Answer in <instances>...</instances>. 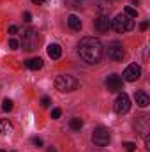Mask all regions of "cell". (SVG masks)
Wrapping results in <instances>:
<instances>
[{
    "mask_svg": "<svg viewBox=\"0 0 150 152\" xmlns=\"http://www.w3.org/2000/svg\"><path fill=\"white\" fill-rule=\"evenodd\" d=\"M78 53L83 58V62L99 64L103 55H104V48H103V42L97 37H83L78 44Z\"/></svg>",
    "mask_w": 150,
    "mask_h": 152,
    "instance_id": "obj_1",
    "label": "cell"
},
{
    "mask_svg": "<svg viewBox=\"0 0 150 152\" xmlns=\"http://www.w3.org/2000/svg\"><path fill=\"white\" fill-rule=\"evenodd\" d=\"M78 87H79V81L76 80L74 76L58 75L55 78V88L58 92H74Z\"/></svg>",
    "mask_w": 150,
    "mask_h": 152,
    "instance_id": "obj_2",
    "label": "cell"
},
{
    "mask_svg": "<svg viewBox=\"0 0 150 152\" xmlns=\"http://www.w3.org/2000/svg\"><path fill=\"white\" fill-rule=\"evenodd\" d=\"M111 28L118 34H125V32L134 28V20L125 16V14H117L111 20Z\"/></svg>",
    "mask_w": 150,
    "mask_h": 152,
    "instance_id": "obj_3",
    "label": "cell"
},
{
    "mask_svg": "<svg viewBox=\"0 0 150 152\" xmlns=\"http://www.w3.org/2000/svg\"><path fill=\"white\" fill-rule=\"evenodd\" d=\"M37 44H39V32L36 28L23 30V34H21V46H23V50L34 51V50H37Z\"/></svg>",
    "mask_w": 150,
    "mask_h": 152,
    "instance_id": "obj_4",
    "label": "cell"
},
{
    "mask_svg": "<svg viewBox=\"0 0 150 152\" xmlns=\"http://www.w3.org/2000/svg\"><path fill=\"white\" fill-rule=\"evenodd\" d=\"M106 55H108V58H111L115 62H120V60L125 57L124 44H122L120 41H111V42H108V46H106Z\"/></svg>",
    "mask_w": 150,
    "mask_h": 152,
    "instance_id": "obj_5",
    "label": "cell"
},
{
    "mask_svg": "<svg viewBox=\"0 0 150 152\" xmlns=\"http://www.w3.org/2000/svg\"><path fill=\"white\" fill-rule=\"evenodd\" d=\"M113 110H115V113H118V115L127 113L131 110V99H129V96L124 94V92H120L117 96L115 103H113Z\"/></svg>",
    "mask_w": 150,
    "mask_h": 152,
    "instance_id": "obj_6",
    "label": "cell"
},
{
    "mask_svg": "<svg viewBox=\"0 0 150 152\" xmlns=\"http://www.w3.org/2000/svg\"><path fill=\"white\" fill-rule=\"evenodd\" d=\"M92 142L97 145V147H106L110 143V131L103 126L95 127L94 133H92Z\"/></svg>",
    "mask_w": 150,
    "mask_h": 152,
    "instance_id": "obj_7",
    "label": "cell"
},
{
    "mask_svg": "<svg viewBox=\"0 0 150 152\" xmlns=\"http://www.w3.org/2000/svg\"><path fill=\"white\" fill-rule=\"evenodd\" d=\"M122 76H124L125 81H136V80L141 76V67H140L138 64H131V66H127V67L124 69Z\"/></svg>",
    "mask_w": 150,
    "mask_h": 152,
    "instance_id": "obj_8",
    "label": "cell"
},
{
    "mask_svg": "<svg viewBox=\"0 0 150 152\" xmlns=\"http://www.w3.org/2000/svg\"><path fill=\"white\" fill-rule=\"evenodd\" d=\"M124 87V80L118 75H110L106 78V88L108 92H120Z\"/></svg>",
    "mask_w": 150,
    "mask_h": 152,
    "instance_id": "obj_9",
    "label": "cell"
},
{
    "mask_svg": "<svg viewBox=\"0 0 150 152\" xmlns=\"http://www.w3.org/2000/svg\"><path fill=\"white\" fill-rule=\"evenodd\" d=\"M94 27H95V30H99V32H108V30L111 28V21H110V18H108L106 14H101V16L94 21Z\"/></svg>",
    "mask_w": 150,
    "mask_h": 152,
    "instance_id": "obj_10",
    "label": "cell"
},
{
    "mask_svg": "<svg viewBox=\"0 0 150 152\" xmlns=\"http://www.w3.org/2000/svg\"><path fill=\"white\" fill-rule=\"evenodd\" d=\"M134 101H136V104L140 108H147L150 104V97L147 96V92H143V90H136L134 92Z\"/></svg>",
    "mask_w": 150,
    "mask_h": 152,
    "instance_id": "obj_11",
    "label": "cell"
},
{
    "mask_svg": "<svg viewBox=\"0 0 150 152\" xmlns=\"http://www.w3.org/2000/svg\"><path fill=\"white\" fill-rule=\"evenodd\" d=\"M48 55H50V58L58 60V58L62 57V46H60V44H57V42L50 44V46H48Z\"/></svg>",
    "mask_w": 150,
    "mask_h": 152,
    "instance_id": "obj_12",
    "label": "cell"
},
{
    "mask_svg": "<svg viewBox=\"0 0 150 152\" xmlns=\"http://www.w3.org/2000/svg\"><path fill=\"white\" fill-rule=\"evenodd\" d=\"M67 25H69V28H71V30H74V32H79V30H81V27H83L81 20H79L76 14H71V16L67 18Z\"/></svg>",
    "mask_w": 150,
    "mask_h": 152,
    "instance_id": "obj_13",
    "label": "cell"
},
{
    "mask_svg": "<svg viewBox=\"0 0 150 152\" xmlns=\"http://www.w3.org/2000/svg\"><path fill=\"white\" fill-rule=\"evenodd\" d=\"M25 66L28 67V69H32V71H37V69H42V58H28L27 62H25Z\"/></svg>",
    "mask_w": 150,
    "mask_h": 152,
    "instance_id": "obj_14",
    "label": "cell"
},
{
    "mask_svg": "<svg viewBox=\"0 0 150 152\" xmlns=\"http://www.w3.org/2000/svg\"><path fill=\"white\" fill-rule=\"evenodd\" d=\"M12 131V124L7 118H0V134H7Z\"/></svg>",
    "mask_w": 150,
    "mask_h": 152,
    "instance_id": "obj_15",
    "label": "cell"
},
{
    "mask_svg": "<svg viewBox=\"0 0 150 152\" xmlns=\"http://www.w3.org/2000/svg\"><path fill=\"white\" fill-rule=\"evenodd\" d=\"M64 2H66V5H67V7L81 9V7H85V2H87V0H64Z\"/></svg>",
    "mask_w": 150,
    "mask_h": 152,
    "instance_id": "obj_16",
    "label": "cell"
},
{
    "mask_svg": "<svg viewBox=\"0 0 150 152\" xmlns=\"http://www.w3.org/2000/svg\"><path fill=\"white\" fill-rule=\"evenodd\" d=\"M69 126H71V129H73V131H79V129L83 127V120H81V118H71Z\"/></svg>",
    "mask_w": 150,
    "mask_h": 152,
    "instance_id": "obj_17",
    "label": "cell"
},
{
    "mask_svg": "<svg viewBox=\"0 0 150 152\" xmlns=\"http://www.w3.org/2000/svg\"><path fill=\"white\" fill-rule=\"evenodd\" d=\"M147 118H149V117H140V122H141V124H140V126L136 124V127H138V129L141 131L140 134H143V136L147 134Z\"/></svg>",
    "mask_w": 150,
    "mask_h": 152,
    "instance_id": "obj_18",
    "label": "cell"
},
{
    "mask_svg": "<svg viewBox=\"0 0 150 152\" xmlns=\"http://www.w3.org/2000/svg\"><path fill=\"white\" fill-rule=\"evenodd\" d=\"M124 14H125V16H129V18H136V16H138V11H136L134 7L127 5V7L124 9Z\"/></svg>",
    "mask_w": 150,
    "mask_h": 152,
    "instance_id": "obj_19",
    "label": "cell"
},
{
    "mask_svg": "<svg viewBox=\"0 0 150 152\" xmlns=\"http://www.w3.org/2000/svg\"><path fill=\"white\" fill-rule=\"evenodd\" d=\"M2 110L4 112H11L12 110V101L11 99H4L2 101Z\"/></svg>",
    "mask_w": 150,
    "mask_h": 152,
    "instance_id": "obj_20",
    "label": "cell"
},
{
    "mask_svg": "<svg viewBox=\"0 0 150 152\" xmlns=\"http://www.w3.org/2000/svg\"><path fill=\"white\" fill-rule=\"evenodd\" d=\"M124 147H125V151L127 152H134L136 151V143H133V142H125Z\"/></svg>",
    "mask_w": 150,
    "mask_h": 152,
    "instance_id": "obj_21",
    "label": "cell"
},
{
    "mask_svg": "<svg viewBox=\"0 0 150 152\" xmlns=\"http://www.w3.org/2000/svg\"><path fill=\"white\" fill-rule=\"evenodd\" d=\"M9 48H11V50H18V48H20V42H18L16 39H9Z\"/></svg>",
    "mask_w": 150,
    "mask_h": 152,
    "instance_id": "obj_22",
    "label": "cell"
},
{
    "mask_svg": "<svg viewBox=\"0 0 150 152\" xmlns=\"http://www.w3.org/2000/svg\"><path fill=\"white\" fill-rule=\"evenodd\" d=\"M50 104H51V99L50 97H42L41 99V106L42 108H50Z\"/></svg>",
    "mask_w": 150,
    "mask_h": 152,
    "instance_id": "obj_23",
    "label": "cell"
},
{
    "mask_svg": "<svg viewBox=\"0 0 150 152\" xmlns=\"http://www.w3.org/2000/svg\"><path fill=\"white\" fill-rule=\"evenodd\" d=\"M32 145H36V147H42V140L37 138V136H34V138H32Z\"/></svg>",
    "mask_w": 150,
    "mask_h": 152,
    "instance_id": "obj_24",
    "label": "cell"
},
{
    "mask_svg": "<svg viewBox=\"0 0 150 152\" xmlns=\"http://www.w3.org/2000/svg\"><path fill=\"white\" fill-rule=\"evenodd\" d=\"M60 115H62V110H60V108H55V110L51 112V118H58Z\"/></svg>",
    "mask_w": 150,
    "mask_h": 152,
    "instance_id": "obj_25",
    "label": "cell"
},
{
    "mask_svg": "<svg viewBox=\"0 0 150 152\" xmlns=\"http://www.w3.org/2000/svg\"><path fill=\"white\" fill-rule=\"evenodd\" d=\"M23 21L30 23V21H32V14H30V12H23Z\"/></svg>",
    "mask_w": 150,
    "mask_h": 152,
    "instance_id": "obj_26",
    "label": "cell"
},
{
    "mask_svg": "<svg viewBox=\"0 0 150 152\" xmlns=\"http://www.w3.org/2000/svg\"><path fill=\"white\" fill-rule=\"evenodd\" d=\"M16 32H18V27H16V25H11V27H9V34H11V36H14Z\"/></svg>",
    "mask_w": 150,
    "mask_h": 152,
    "instance_id": "obj_27",
    "label": "cell"
},
{
    "mask_svg": "<svg viewBox=\"0 0 150 152\" xmlns=\"http://www.w3.org/2000/svg\"><path fill=\"white\" fill-rule=\"evenodd\" d=\"M149 28V21H141L140 23V30H147Z\"/></svg>",
    "mask_w": 150,
    "mask_h": 152,
    "instance_id": "obj_28",
    "label": "cell"
},
{
    "mask_svg": "<svg viewBox=\"0 0 150 152\" xmlns=\"http://www.w3.org/2000/svg\"><path fill=\"white\" fill-rule=\"evenodd\" d=\"M145 147H147V151H150V140L147 134H145Z\"/></svg>",
    "mask_w": 150,
    "mask_h": 152,
    "instance_id": "obj_29",
    "label": "cell"
},
{
    "mask_svg": "<svg viewBox=\"0 0 150 152\" xmlns=\"http://www.w3.org/2000/svg\"><path fill=\"white\" fill-rule=\"evenodd\" d=\"M34 4H37V5H42V4H46V0H32Z\"/></svg>",
    "mask_w": 150,
    "mask_h": 152,
    "instance_id": "obj_30",
    "label": "cell"
},
{
    "mask_svg": "<svg viewBox=\"0 0 150 152\" xmlns=\"http://www.w3.org/2000/svg\"><path fill=\"white\" fill-rule=\"evenodd\" d=\"M48 152H57V151H55L53 147H50V149H48Z\"/></svg>",
    "mask_w": 150,
    "mask_h": 152,
    "instance_id": "obj_31",
    "label": "cell"
},
{
    "mask_svg": "<svg viewBox=\"0 0 150 152\" xmlns=\"http://www.w3.org/2000/svg\"><path fill=\"white\" fill-rule=\"evenodd\" d=\"M0 152H5V151H0Z\"/></svg>",
    "mask_w": 150,
    "mask_h": 152,
    "instance_id": "obj_32",
    "label": "cell"
},
{
    "mask_svg": "<svg viewBox=\"0 0 150 152\" xmlns=\"http://www.w3.org/2000/svg\"><path fill=\"white\" fill-rule=\"evenodd\" d=\"M12 152H14V151H12Z\"/></svg>",
    "mask_w": 150,
    "mask_h": 152,
    "instance_id": "obj_33",
    "label": "cell"
}]
</instances>
